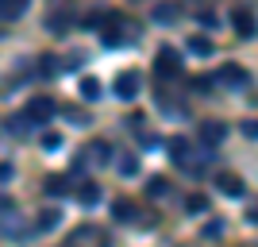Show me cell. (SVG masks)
Here are the masks:
<instances>
[{
    "label": "cell",
    "instance_id": "1",
    "mask_svg": "<svg viewBox=\"0 0 258 247\" xmlns=\"http://www.w3.org/2000/svg\"><path fill=\"white\" fill-rule=\"evenodd\" d=\"M50 116H54V101L50 97H31L27 108H23V120H27V124H50Z\"/></svg>",
    "mask_w": 258,
    "mask_h": 247
},
{
    "label": "cell",
    "instance_id": "2",
    "mask_svg": "<svg viewBox=\"0 0 258 247\" xmlns=\"http://www.w3.org/2000/svg\"><path fill=\"white\" fill-rule=\"evenodd\" d=\"M154 70H158V77H177V74H181V54L170 51V46H162V51H158V62H154Z\"/></svg>",
    "mask_w": 258,
    "mask_h": 247
},
{
    "label": "cell",
    "instance_id": "3",
    "mask_svg": "<svg viewBox=\"0 0 258 247\" xmlns=\"http://www.w3.org/2000/svg\"><path fill=\"white\" fill-rule=\"evenodd\" d=\"M116 97L119 101H135L139 97V74H135V70H123V74L116 77Z\"/></svg>",
    "mask_w": 258,
    "mask_h": 247
},
{
    "label": "cell",
    "instance_id": "4",
    "mask_svg": "<svg viewBox=\"0 0 258 247\" xmlns=\"http://www.w3.org/2000/svg\"><path fill=\"white\" fill-rule=\"evenodd\" d=\"M224 135H227V128L220 124V120H208V124H201V139H205L208 147H216V143H224Z\"/></svg>",
    "mask_w": 258,
    "mask_h": 247
},
{
    "label": "cell",
    "instance_id": "5",
    "mask_svg": "<svg viewBox=\"0 0 258 247\" xmlns=\"http://www.w3.org/2000/svg\"><path fill=\"white\" fill-rule=\"evenodd\" d=\"M23 12H27V0H0V20H4V23L20 20Z\"/></svg>",
    "mask_w": 258,
    "mask_h": 247
},
{
    "label": "cell",
    "instance_id": "6",
    "mask_svg": "<svg viewBox=\"0 0 258 247\" xmlns=\"http://www.w3.org/2000/svg\"><path fill=\"white\" fill-rule=\"evenodd\" d=\"M220 81H224V85L243 89V85L250 81V77H247V70H239V66H224V70H220Z\"/></svg>",
    "mask_w": 258,
    "mask_h": 247
},
{
    "label": "cell",
    "instance_id": "7",
    "mask_svg": "<svg viewBox=\"0 0 258 247\" xmlns=\"http://www.w3.org/2000/svg\"><path fill=\"white\" fill-rule=\"evenodd\" d=\"M216 185H220L227 197H243V182H239L235 174H220V178H216Z\"/></svg>",
    "mask_w": 258,
    "mask_h": 247
},
{
    "label": "cell",
    "instance_id": "8",
    "mask_svg": "<svg viewBox=\"0 0 258 247\" xmlns=\"http://www.w3.org/2000/svg\"><path fill=\"white\" fill-rule=\"evenodd\" d=\"M77 201H81V205H97V201H100L97 182H81V189H77Z\"/></svg>",
    "mask_w": 258,
    "mask_h": 247
},
{
    "label": "cell",
    "instance_id": "9",
    "mask_svg": "<svg viewBox=\"0 0 258 247\" xmlns=\"http://www.w3.org/2000/svg\"><path fill=\"white\" fill-rule=\"evenodd\" d=\"M177 16H181L177 4H158V8H154V20H158V23H173Z\"/></svg>",
    "mask_w": 258,
    "mask_h": 247
},
{
    "label": "cell",
    "instance_id": "10",
    "mask_svg": "<svg viewBox=\"0 0 258 247\" xmlns=\"http://www.w3.org/2000/svg\"><path fill=\"white\" fill-rule=\"evenodd\" d=\"M170 155H173V162H185V159H189V139L173 135V139H170Z\"/></svg>",
    "mask_w": 258,
    "mask_h": 247
},
{
    "label": "cell",
    "instance_id": "11",
    "mask_svg": "<svg viewBox=\"0 0 258 247\" xmlns=\"http://www.w3.org/2000/svg\"><path fill=\"white\" fill-rule=\"evenodd\" d=\"M116 170L123 174V178H131V174H139V159H135V155H123V159L116 162Z\"/></svg>",
    "mask_w": 258,
    "mask_h": 247
},
{
    "label": "cell",
    "instance_id": "12",
    "mask_svg": "<svg viewBox=\"0 0 258 247\" xmlns=\"http://www.w3.org/2000/svg\"><path fill=\"white\" fill-rule=\"evenodd\" d=\"M235 27H239V35H254V16L250 12H235Z\"/></svg>",
    "mask_w": 258,
    "mask_h": 247
},
{
    "label": "cell",
    "instance_id": "13",
    "mask_svg": "<svg viewBox=\"0 0 258 247\" xmlns=\"http://www.w3.org/2000/svg\"><path fill=\"white\" fill-rule=\"evenodd\" d=\"M81 97L85 101H100V81L97 77H85V81H81Z\"/></svg>",
    "mask_w": 258,
    "mask_h": 247
},
{
    "label": "cell",
    "instance_id": "14",
    "mask_svg": "<svg viewBox=\"0 0 258 247\" xmlns=\"http://www.w3.org/2000/svg\"><path fill=\"white\" fill-rule=\"evenodd\" d=\"M12 216H16V213H12ZM0 232H4V236H20V232H27V228H23V220L16 216V220H0Z\"/></svg>",
    "mask_w": 258,
    "mask_h": 247
},
{
    "label": "cell",
    "instance_id": "15",
    "mask_svg": "<svg viewBox=\"0 0 258 247\" xmlns=\"http://www.w3.org/2000/svg\"><path fill=\"white\" fill-rule=\"evenodd\" d=\"M189 51H193V54H212V39H201V35H193V39H189Z\"/></svg>",
    "mask_w": 258,
    "mask_h": 247
},
{
    "label": "cell",
    "instance_id": "16",
    "mask_svg": "<svg viewBox=\"0 0 258 247\" xmlns=\"http://www.w3.org/2000/svg\"><path fill=\"white\" fill-rule=\"evenodd\" d=\"M39 228H43V232H50V228H58V209H46V213L39 216Z\"/></svg>",
    "mask_w": 258,
    "mask_h": 247
},
{
    "label": "cell",
    "instance_id": "17",
    "mask_svg": "<svg viewBox=\"0 0 258 247\" xmlns=\"http://www.w3.org/2000/svg\"><path fill=\"white\" fill-rule=\"evenodd\" d=\"M46 193H50V197H62L66 193V178H46Z\"/></svg>",
    "mask_w": 258,
    "mask_h": 247
},
{
    "label": "cell",
    "instance_id": "18",
    "mask_svg": "<svg viewBox=\"0 0 258 247\" xmlns=\"http://www.w3.org/2000/svg\"><path fill=\"white\" fill-rule=\"evenodd\" d=\"M185 209H189V213H208V201H205V197H189Z\"/></svg>",
    "mask_w": 258,
    "mask_h": 247
},
{
    "label": "cell",
    "instance_id": "19",
    "mask_svg": "<svg viewBox=\"0 0 258 247\" xmlns=\"http://www.w3.org/2000/svg\"><path fill=\"white\" fill-rule=\"evenodd\" d=\"M43 147L46 151H58V147H62V135H58V131H46V135H43Z\"/></svg>",
    "mask_w": 258,
    "mask_h": 247
},
{
    "label": "cell",
    "instance_id": "20",
    "mask_svg": "<svg viewBox=\"0 0 258 247\" xmlns=\"http://www.w3.org/2000/svg\"><path fill=\"white\" fill-rule=\"evenodd\" d=\"M54 62H58V58H43V66H39V74H43V77H54V74H58V66H54Z\"/></svg>",
    "mask_w": 258,
    "mask_h": 247
},
{
    "label": "cell",
    "instance_id": "21",
    "mask_svg": "<svg viewBox=\"0 0 258 247\" xmlns=\"http://www.w3.org/2000/svg\"><path fill=\"white\" fill-rule=\"evenodd\" d=\"M147 189H151V197H162V193H166V178H151Z\"/></svg>",
    "mask_w": 258,
    "mask_h": 247
},
{
    "label": "cell",
    "instance_id": "22",
    "mask_svg": "<svg viewBox=\"0 0 258 247\" xmlns=\"http://www.w3.org/2000/svg\"><path fill=\"white\" fill-rule=\"evenodd\" d=\"M220 232H224V220H208L205 224V236H220Z\"/></svg>",
    "mask_w": 258,
    "mask_h": 247
},
{
    "label": "cell",
    "instance_id": "23",
    "mask_svg": "<svg viewBox=\"0 0 258 247\" xmlns=\"http://www.w3.org/2000/svg\"><path fill=\"white\" fill-rule=\"evenodd\" d=\"M116 216H119V220H131V201H119L116 205Z\"/></svg>",
    "mask_w": 258,
    "mask_h": 247
},
{
    "label": "cell",
    "instance_id": "24",
    "mask_svg": "<svg viewBox=\"0 0 258 247\" xmlns=\"http://www.w3.org/2000/svg\"><path fill=\"white\" fill-rule=\"evenodd\" d=\"M12 178H16V170H12L8 162H0V185H4V182H12Z\"/></svg>",
    "mask_w": 258,
    "mask_h": 247
},
{
    "label": "cell",
    "instance_id": "25",
    "mask_svg": "<svg viewBox=\"0 0 258 247\" xmlns=\"http://www.w3.org/2000/svg\"><path fill=\"white\" fill-rule=\"evenodd\" d=\"M243 131H247L250 139H258V120H247V124H243Z\"/></svg>",
    "mask_w": 258,
    "mask_h": 247
},
{
    "label": "cell",
    "instance_id": "26",
    "mask_svg": "<svg viewBox=\"0 0 258 247\" xmlns=\"http://www.w3.org/2000/svg\"><path fill=\"white\" fill-rule=\"evenodd\" d=\"M250 220H254V224H258V209H250Z\"/></svg>",
    "mask_w": 258,
    "mask_h": 247
}]
</instances>
